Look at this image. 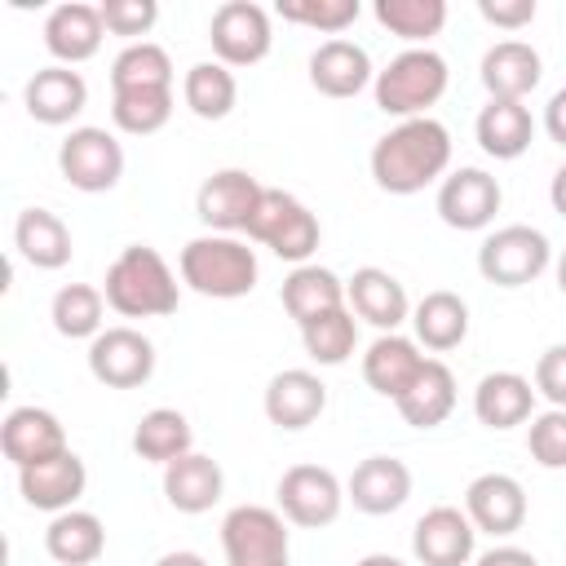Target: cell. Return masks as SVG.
<instances>
[{"instance_id": "1", "label": "cell", "mask_w": 566, "mask_h": 566, "mask_svg": "<svg viewBox=\"0 0 566 566\" xmlns=\"http://www.w3.org/2000/svg\"><path fill=\"white\" fill-rule=\"evenodd\" d=\"M371 181L385 195H420L424 186L442 181L451 168V133L442 119H398L371 146Z\"/></svg>"}, {"instance_id": "2", "label": "cell", "mask_w": 566, "mask_h": 566, "mask_svg": "<svg viewBox=\"0 0 566 566\" xmlns=\"http://www.w3.org/2000/svg\"><path fill=\"white\" fill-rule=\"evenodd\" d=\"M102 296L124 318H168L181 301V283L172 265L150 243H128L102 279Z\"/></svg>"}, {"instance_id": "3", "label": "cell", "mask_w": 566, "mask_h": 566, "mask_svg": "<svg viewBox=\"0 0 566 566\" xmlns=\"http://www.w3.org/2000/svg\"><path fill=\"white\" fill-rule=\"evenodd\" d=\"M181 283L212 301H239L256 287L261 261L239 234H195L177 256Z\"/></svg>"}, {"instance_id": "4", "label": "cell", "mask_w": 566, "mask_h": 566, "mask_svg": "<svg viewBox=\"0 0 566 566\" xmlns=\"http://www.w3.org/2000/svg\"><path fill=\"white\" fill-rule=\"evenodd\" d=\"M447 84H451V71L438 49H402L398 57H389L385 71H376L371 97L394 119H420L429 115V106L442 102Z\"/></svg>"}, {"instance_id": "5", "label": "cell", "mask_w": 566, "mask_h": 566, "mask_svg": "<svg viewBox=\"0 0 566 566\" xmlns=\"http://www.w3.org/2000/svg\"><path fill=\"white\" fill-rule=\"evenodd\" d=\"M248 239L270 248L279 261H292V265H310V256L318 252V239H323V226L318 217L287 190H274L265 186L261 203H256V217L248 226Z\"/></svg>"}, {"instance_id": "6", "label": "cell", "mask_w": 566, "mask_h": 566, "mask_svg": "<svg viewBox=\"0 0 566 566\" xmlns=\"http://www.w3.org/2000/svg\"><path fill=\"white\" fill-rule=\"evenodd\" d=\"M221 553L226 566H287L292 562L287 517L265 504H234L221 517Z\"/></svg>"}, {"instance_id": "7", "label": "cell", "mask_w": 566, "mask_h": 566, "mask_svg": "<svg viewBox=\"0 0 566 566\" xmlns=\"http://www.w3.org/2000/svg\"><path fill=\"white\" fill-rule=\"evenodd\" d=\"M553 265V243L535 226H500L478 248V274L495 287H526Z\"/></svg>"}, {"instance_id": "8", "label": "cell", "mask_w": 566, "mask_h": 566, "mask_svg": "<svg viewBox=\"0 0 566 566\" xmlns=\"http://www.w3.org/2000/svg\"><path fill=\"white\" fill-rule=\"evenodd\" d=\"M57 172L66 177V186H75L84 195H106L124 177V146L115 133H106L97 124H80L57 146Z\"/></svg>"}, {"instance_id": "9", "label": "cell", "mask_w": 566, "mask_h": 566, "mask_svg": "<svg viewBox=\"0 0 566 566\" xmlns=\"http://www.w3.org/2000/svg\"><path fill=\"white\" fill-rule=\"evenodd\" d=\"M208 44L221 66H256L274 49V22L256 0H226L212 9Z\"/></svg>"}, {"instance_id": "10", "label": "cell", "mask_w": 566, "mask_h": 566, "mask_svg": "<svg viewBox=\"0 0 566 566\" xmlns=\"http://www.w3.org/2000/svg\"><path fill=\"white\" fill-rule=\"evenodd\" d=\"M274 500H279V513L287 517V526L318 531V526H332L340 517L345 482L323 464H292V469H283Z\"/></svg>"}, {"instance_id": "11", "label": "cell", "mask_w": 566, "mask_h": 566, "mask_svg": "<svg viewBox=\"0 0 566 566\" xmlns=\"http://www.w3.org/2000/svg\"><path fill=\"white\" fill-rule=\"evenodd\" d=\"M261 195H265V186L248 168H217L195 190V217L212 234H248Z\"/></svg>"}, {"instance_id": "12", "label": "cell", "mask_w": 566, "mask_h": 566, "mask_svg": "<svg viewBox=\"0 0 566 566\" xmlns=\"http://www.w3.org/2000/svg\"><path fill=\"white\" fill-rule=\"evenodd\" d=\"M88 376L106 389H142L155 376V345L137 327H106L88 340Z\"/></svg>"}, {"instance_id": "13", "label": "cell", "mask_w": 566, "mask_h": 566, "mask_svg": "<svg viewBox=\"0 0 566 566\" xmlns=\"http://www.w3.org/2000/svg\"><path fill=\"white\" fill-rule=\"evenodd\" d=\"M500 203H504V190H500V181L486 168H455V172H447L438 181V199H433L442 226L464 230V234L469 230H486L495 221Z\"/></svg>"}, {"instance_id": "14", "label": "cell", "mask_w": 566, "mask_h": 566, "mask_svg": "<svg viewBox=\"0 0 566 566\" xmlns=\"http://www.w3.org/2000/svg\"><path fill=\"white\" fill-rule=\"evenodd\" d=\"M478 526L455 504H433L411 526V553L420 566H469L478 553Z\"/></svg>"}, {"instance_id": "15", "label": "cell", "mask_w": 566, "mask_h": 566, "mask_svg": "<svg viewBox=\"0 0 566 566\" xmlns=\"http://www.w3.org/2000/svg\"><path fill=\"white\" fill-rule=\"evenodd\" d=\"M464 513L478 526V535H517L526 522V486L513 473H478L464 486Z\"/></svg>"}, {"instance_id": "16", "label": "cell", "mask_w": 566, "mask_h": 566, "mask_svg": "<svg viewBox=\"0 0 566 566\" xmlns=\"http://www.w3.org/2000/svg\"><path fill=\"white\" fill-rule=\"evenodd\" d=\"M261 407H265L270 424L296 433V429H310L327 411V385L310 367H283V371L270 376V385L261 394Z\"/></svg>"}, {"instance_id": "17", "label": "cell", "mask_w": 566, "mask_h": 566, "mask_svg": "<svg viewBox=\"0 0 566 566\" xmlns=\"http://www.w3.org/2000/svg\"><path fill=\"white\" fill-rule=\"evenodd\" d=\"M345 500L367 517H389L411 500V469L398 455H367L345 478Z\"/></svg>"}, {"instance_id": "18", "label": "cell", "mask_w": 566, "mask_h": 566, "mask_svg": "<svg viewBox=\"0 0 566 566\" xmlns=\"http://www.w3.org/2000/svg\"><path fill=\"white\" fill-rule=\"evenodd\" d=\"M539 75H544V57L526 40L491 44L482 53V66H478V80H482L491 102H526L539 88Z\"/></svg>"}, {"instance_id": "19", "label": "cell", "mask_w": 566, "mask_h": 566, "mask_svg": "<svg viewBox=\"0 0 566 566\" xmlns=\"http://www.w3.org/2000/svg\"><path fill=\"white\" fill-rule=\"evenodd\" d=\"M345 305L354 310V318L371 323L376 332H398L402 323H411L407 287L380 265H363L345 279Z\"/></svg>"}, {"instance_id": "20", "label": "cell", "mask_w": 566, "mask_h": 566, "mask_svg": "<svg viewBox=\"0 0 566 566\" xmlns=\"http://www.w3.org/2000/svg\"><path fill=\"white\" fill-rule=\"evenodd\" d=\"M84 486H88V469H84V460L71 447L62 455H49L40 464L18 469V491L40 513H66V509H75V500L84 495Z\"/></svg>"}, {"instance_id": "21", "label": "cell", "mask_w": 566, "mask_h": 566, "mask_svg": "<svg viewBox=\"0 0 566 566\" xmlns=\"http://www.w3.org/2000/svg\"><path fill=\"white\" fill-rule=\"evenodd\" d=\"M102 40H106V22L97 4L66 0V4H53L44 18V49L57 57V66H80L97 57Z\"/></svg>"}, {"instance_id": "22", "label": "cell", "mask_w": 566, "mask_h": 566, "mask_svg": "<svg viewBox=\"0 0 566 566\" xmlns=\"http://www.w3.org/2000/svg\"><path fill=\"white\" fill-rule=\"evenodd\" d=\"M0 451L13 469L40 464L66 451V429L49 407H13L0 424Z\"/></svg>"}, {"instance_id": "23", "label": "cell", "mask_w": 566, "mask_h": 566, "mask_svg": "<svg viewBox=\"0 0 566 566\" xmlns=\"http://www.w3.org/2000/svg\"><path fill=\"white\" fill-rule=\"evenodd\" d=\"M22 106L35 124H49V128H62L71 124L84 106H88V84L75 66H40L27 88H22Z\"/></svg>"}, {"instance_id": "24", "label": "cell", "mask_w": 566, "mask_h": 566, "mask_svg": "<svg viewBox=\"0 0 566 566\" xmlns=\"http://www.w3.org/2000/svg\"><path fill=\"white\" fill-rule=\"evenodd\" d=\"M310 84L323 97L345 102V97H358L363 88L376 84V66H371L363 44H354V40H323L310 53Z\"/></svg>"}, {"instance_id": "25", "label": "cell", "mask_w": 566, "mask_h": 566, "mask_svg": "<svg viewBox=\"0 0 566 566\" xmlns=\"http://www.w3.org/2000/svg\"><path fill=\"white\" fill-rule=\"evenodd\" d=\"M473 416L486 429H517L535 416V380L522 371H486L473 389Z\"/></svg>"}, {"instance_id": "26", "label": "cell", "mask_w": 566, "mask_h": 566, "mask_svg": "<svg viewBox=\"0 0 566 566\" xmlns=\"http://www.w3.org/2000/svg\"><path fill=\"white\" fill-rule=\"evenodd\" d=\"M411 336L429 354H447V349L464 345V336H469V301L460 292H447V287L424 292L411 305Z\"/></svg>"}, {"instance_id": "27", "label": "cell", "mask_w": 566, "mask_h": 566, "mask_svg": "<svg viewBox=\"0 0 566 566\" xmlns=\"http://www.w3.org/2000/svg\"><path fill=\"white\" fill-rule=\"evenodd\" d=\"M420 367H424V354L416 336H402V332H380L363 354V380L380 398H398L416 380Z\"/></svg>"}, {"instance_id": "28", "label": "cell", "mask_w": 566, "mask_h": 566, "mask_svg": "<svg viewBox=\"0 0 566 566\" xmlns=\"http://www.w3.org/2000/svg\"><path fill=\"white\" fill-rule=\"evenodd\" d=\"M226 491V473L212 455L203 451H186L181 460L164 464V500L177 509V513H208Z\"/></svg>"}, {"instance_id": "29", "label": "cell", "mask_w": 566, "mask_h": 566, "mask_svg": "<svg viewBox=\"0 0 566 566\" xmlns=\"http://www.w3.org/2000/svg\"><path fill=\"white\" fill-rule=\"evenodd\" d=\"M394 407L411 429H438L455 411V376H451V367L442 358H424V367L394 398Z\"/></svg>"}, {"instance_id": "30", "label": "cell", "mask_w": 566, "mask_h": 566, "mask_svg": "<svg viewBox=\"0 0 566 566\" xmlns=\"http://www.w3.org/2000/svg\"><path fill=\"white\" fill-rule=\"evenodd\" d=\"M473 137L482 146V155L491 159H522L535 142V119H531V106L526 102H491L478 111L473 119Z\"/></svg>"}, {"instance_id": "31", "label": "cell", "mask_w": 566, "mask_h": 566, "mask_svg": "<svg viewBox=\"0 0 566 566\" xmlns=\"http://www.w3.org/2000/svg\"><path fill=\"white\" fill-rule=\"evenodd\" d=\"M13 248L31 270H62L71 261V230L49 208H22L13 221Z\"/></svg>"}, {"instance_id": "32", "label": "cell", "mask_w": 566, "mask_h": 566, "mask_svg": "<svg viewBox=\"0 0 566 566\" xmlns=\"http://www.w3.org/2000/svg\"><path fill=\"white\" fill-rule=\"evenodd\" d=\"M279 301H283V310H287V318L296 323V327H305L310 318H318V314H332V310H340L345 305V283L336 279V270H327V265H292V274L283 279V287H279Z\"/></svg>"}, {"instance_id": "33", "label": "cell", "mask_w": 566, "mask_h": 566, "mask_svg": "<svg viewBox=\"0 0 566 566\" xmlns=\"http://www.w3.org/2000/svg\"><path fill=\"white\" fill-rule=\"evenodd\" d=\"M44 553L57 566H93L106 553V526H102V517L88 513V509L53 513V522L44 531Z\"/></svg>"}, {"instance_id": "34", "label": "cell", "mask_w": 566, "mask_h": 566, "mask_svg": "<svg viewBox=\"0 0 566 566\" xmlns=\"http://www.w3.org/2000/svg\"><path fill=\"white\" fill-rule=\"evenodd\" d=\"M133 451H137V460L172 464L186 451H195V429L177 407H150L133 429Z\"/></svg>"}, {"instance_id": "35", "label": "cell", "mask_w": 566, "mask_h": 566, "mask_svg": "<svg viewBox=\"0 0 566 566\" xmlns=\"http://www.w3.org/2000/svg\"><path fill=\"white\" fill-rule=\"evenodd\" d=\"M181 102L190 106L195 119L217 124V119H226V115L239 106V80H234V71L221 66L217 57H212V62H195V66L186 71V80H181Z\"/></svg>"}, {"instance_id": "36", "label": "cell", "mask_w": 566, "mask_h": 566, "mask_svg": "<svg viewBox=\"0 0 566 566\" xmlns=\"http://www.w3.org/2000/svg\"><path fill=\"white\" fill-rule=\"evenodd\" d=\"M106 310H111V305H106L102 287H93V283H66V287H57L53 301H49L53 332L66 336V340H93L97 332H106V327H102Z\"/></svg>"}, {"instance_id": "37", "label": "cell", "mask_w": 566, "mask_h": 566, "mask_svg": "<svg viewBox=\"0 0 566 566\" xmlns=\"http://www.w3.org/2000/svg\"><path fill=\"white\" fill-rule=\"evenodd\" d=\"M371 13L389 35L407 40L411 49H429V40L447 27V0H376Z\"/></svg>"}, {"instance_id": "38", "label": "cell", "mask_w": 566, "mask_h": 566, "mask_svg": "<svg viewBox=\"0 0 566 566\" xmlns=\"http://www.w3.org/2000/svg\"><path fill=\"white\" fill-rule=\"evenodd\" d=\"M128 88H172L168 49H159L155 40L124 44L111 62V93H128Z\"/></svg>"}, {"instance_id": "39", "label": "cell", "mask_w": 566, "mask_h": 566, "mask_svg": "<svg viewBox=\"0 0 566 566\" xmlns=\"http://www.w3.org/2000/svg\"><path fill=\"white\" fill-rule=\"evenodd\" d=\"M301 345L305 354L318 363V367H340L354 349H358V318L349 305L332 310V314H318L301 327Z\"/></svg>"}, {"instance_id": "40", "label": "cell", "mask_w": 566, "mask_h": 566, "mask_svg": "<svg viewBox=\"0 0 566 566\" xmlns=\"http://www.w3.org/2000/svg\"><path fill=\"white\" fill-rule=\"evenodd\" d=\"M172 119V88H128L111 93V124L128 137H150Z\"/></svg>"}, {"instance_id": "41", "label": "cell", "mask_w": 566, "mask_h": 566, "mask_svg": "<svg viewBox=\"0 0 566 566\" xmlns=\"http://www.w3.org/2000/svg\"><path fill=\"white\" fill-rule=\"evenodd\" d=\"M274 13H279L283 22H296V27H310V31H318V35L340 40V31L358 22L363 4H358V0H279Z\"/></svg>"}, {"instance_id": "42", "label": "cell", "mask_w": 566, "mask_h": 566, "mask_svg": "<svg viewBox=\"0 0 566 566\" xmlns=\"http://www.w3.org/2000/svg\"><path fill=\"white\" fill-rule=\"evenodd\" d=\"M526 451L539 469H566V407H548L526 424Z\"/></svg>"}, {"instance_id": "43", "label": "cell", "mask_w": 566, "mask_h": 566, "mask_svg": "<svg viewBox=\"0 0 566 566\" xmlns=\"http://www.w3.org/2000/svg\"><path fill=\"white\" fill-rule=\"evenodd\" d=\"M102 22L111 35H124L128 44H137V35H146L159 22V4L155 0H102Z\"/></svg>"}, {"instance_id": "44", "label": "cell", "mask_w": 566, "mask_h": 566, "mask_svg": "<svg viewBox=\"0 0 566 566\" xmlns=\"http://www.w3.org/2000/svg\"><path fill=\"white\" fill-rule=\"evenodd\" d=\"M535 394L548 398V407H566V340L548 345L539 358H535Z\"/></svg>"}, {"instance_id": "45", "label": "cell", "mask_w": 566, "mask_h": 566, "mask_svg": "<svg viewBox=\"0 0 566 566\" xmlns=\"http://www.w3.org/2000/svg\"><path fill=\"white\" fill-rule=\"evenodd\" d=\"M478 13H482V22H491L500 31H522L535 22L539 4L535 0H478Z\"/></svg>"}, {"instance_id": "46", "label": "cell", "mask_w": 566, "mask_h": 566, "mask_svg": "<svg viewBox=\"0 0 566 566\" xmlns=\"http://www.w3.org/2000/svg\"><path fill=\"white\" fill-rule=\"evenodd\" d=\"M473 566H539V562H535V553H526L517 544H491L486 553L473 557Z\"/></svg>"}, {"instance_id": "47", "label": "cell", "mask_w": 566, "mask_h": 566, "mask_svg": "<svg viewBox=\"0 0 566 566\" xmlns=\"http://www.w3.org/2000/svg\"><path fill=\"white\" fill-rule=\"evenodd\" d=\"M544 133L566 150V88H557L548 97V106H544Z\"/></svg>"}, {"instance_id": "48", "label": "cell", "mask_w": 566, "mask_h": 566, "mask_svg": "<svg viewBox=\"0 0 566 566\" xmlns=\"http://www.w3.org/2000/svg\"><path fill=\"white\" fill-rule=\"evenodd\" d=\"M548 203H553V212L566 221V164L553 172V181H548Z\"/></svg>"}, {"instance_id": "49", "label": "cell", "mask_w": 566, "mask_h": 566, "mask_svg": "<svg viewBox=\"0 0 566 566\" xmlns=\"http://www.w3.org/2000/svg\"><path fill=\"white\" fill-rule=\"evenodd\" d=\"M155 566H208L199 553H190V548H177V553H164Z\"/></svg>"}, {"instance_id": "50", "label": "cell", "mask_w": 566, "mask_h": 566, "mask_svg": "<svg viewBox=\"0 0 566 566\" xmlns=\"http://www.w3.org/2000/svg\"><path fill=\"white\" fill-rule=\"evenodd\" d=\"M354 566H407V562L394 557V553H367V557H358Z\"/></svg>"}, {"instance_id": "51", "label": "cell", "mask_w": 566, "mask_h": 566, "mask_svg": "<svg viewBox=\"0 0 566 566\" xmlns=\"http://www.w3.org/2000/svg\"><path fill=\"white\" fill-rule=\"evenodd\" d=\"M553 274H557V292L566 296V248L557 252V261H553Z\"/></svg>"}]
</instances>
